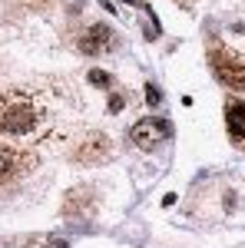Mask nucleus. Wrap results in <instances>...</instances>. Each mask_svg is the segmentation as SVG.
<instances>
[{"label": "nucleus", "mask_w": 245, "mask_h": 248, "mask_svg": "<svg viewBox=\"0 0 245 248\" xmlns=\"http://www.w3.org/2000/svg\"><path fill=\"white\" fill-rule=\"evenodd\" d=\"M209 66H212V73L215 79L229 86V90H235V93H245V53L242 50H235V46H229L222 40H209Z\"/></svg>", "instance_id": "nucleus-2"}, {"label": "nucleus", "mask_w": 245, "mask_h": 248, "mask_svg": "<svg viewBox=\"0 0 245 248\" xmlns=\"http://www.w3.org/2000/svg\"><path fill=\"white\" fill-rule=\"evenodd\" d=\"M33 166H37V155H33V153L0 142V189H7L10 182L23 179V175L33 169Z\"/></svg>", "instance_id": "nucleus-3"}, {"label": "nucleus", "mask_w": 245, "mask_h": 248, "mask_svg": "<svg viewBox=\"0 0 245 248\" xmlns=\"http://www.w3.org/2000/svg\"><path fill=\"white\" fill-rule=\"evenodd\" d=\"M110 159V136L99 133V129H90V133L80 139L73 153V162H83V166H99Z\"/></svg>", "instance_id": "nucleus-5"}, {"label": "nucleus", "mask_w": 245, "mask_h": 248, "mask_svg": "<svg viewBox=\"0 0 245 248\" xmlns=\"http://www.w3.org/2000/svg\"><path fill=\"white\" fill-rule=\"evenodd\" d=\"M50 129V106L37 93L7 90L0 93V136L33 139Z\"/></svg>", "instance_id": "nucleus-1"}, {"label": "nucleus", "mask_w": 245, "mask_h": 248, "mask_svg": "<svg viewBox=\"0 0 245 248\" xmlns=\"http://www.w3.org/2000/svg\"><path fill=\"white\" fill-rule=\"evenodd\" d=\"M226 129H229V139L245 149V99L232 96L226 103Z\"/></svg>", "instance_id": "nucleus-7"}, {"label": "nucleus", "mask_w": 245, "mask_h": 248, "mask_svg": "<svg viewBox=\"0 0 245 248\" xmlns=\"http://www.w3.org/2000/svg\"><path fill=\"white\" fill-rule=\"evenodd\" d=\"M90 83L99 86V90H106V86H113V77H110L106 70H90Z\"/></svg>", "instance_id": "nucleus-8"}, {"label": "nucleus", "mask_w": 245, "mask_h": 248, "mask_svg": "<svg viewBox=\"0 0 245 248\" xmlns=\"http://www.w3.org/2000/svg\"><path fill=\"white\" fill-rule=\"evenodd\" d=\"M43 248H70V242H66V238H50Z\"/></svg>", "instance_id": "nucleus-10"}, {"label": "nucleus", "mask_w": 245, "mask_h": 248, "mask_svg": "<svg viewBox=\"0 0 245 248\" xmlns=\"http://www.w3.org/2000/svg\"><path fill=\"white\" fill-rule=\"evenodd\" d=\"M172 136V126L169 119H159V116H146V119H139L136 126H132V146L136 149H143V153H152V149H159L166 139Z\"/></svg>", "instance_id": "nucleus-4"}, {"label": "nucleus", "mask_w": 245, "mask_h": 248, "mask_svg": "<svg viewBox=\"0 0 245 248\" xmlns=\"http://www.w3.org/2000/svg\"><path fill=\"white\" fill-rule=\"evenodd\" d=\"M113 46H116V33L106 23H90L80 33V53H86V57H99V53H106Z\"/></svg>", "instance_id": "nucleus-6"}, {"label": "nucleus", "mask_w": 245, "mask_h": 248, "mask_svg": "<svg viewBox=\"0 0 245 248\" xmlns=\"http://www.w3.org/2000/svg\"><path fill=\"white\" fill-rule=\"evenodd\" d=\"M146 103H149V106H159V103H163V90H156V86H146Z\"/></svg>", "instance_id": "nucleus-9"}]
</instances>
